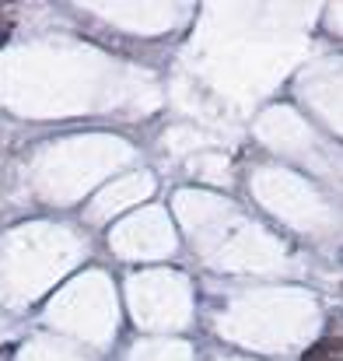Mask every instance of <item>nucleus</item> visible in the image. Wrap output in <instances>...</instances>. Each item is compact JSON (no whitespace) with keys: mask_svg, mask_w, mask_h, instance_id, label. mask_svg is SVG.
Wrapping results in <instances>:
<instances>
[{"mask_svg":"<svg viewBox=\"0 0 343 361\" xmlns=\"http://www.w3.org/2000/svg\"><path fill=\"white\" fill-rule=\"evenodd\" d=\"M301 361H343V341L337 337H326V341H319L316 348H308Z\"/></svg>","mask_w":343,"mask_h":361,"instance_id":"1","label":"nucleus"},{"mask_svg":"<svg viewBox=\"0 0 343 361\" xmlns=\"http://www.w3.org/2000/svg\"><path fill=\"white\" fill-rule=\"evenodd\" d=\"M7 42V25H0V46Z\"/></svg>","mask_w":343,"mask_h":361,"instance_id":"2","label":"nucleus"}]
</instances>
